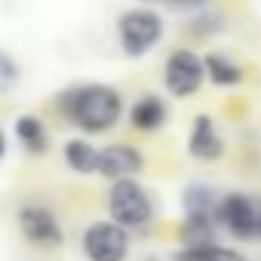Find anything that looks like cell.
Here are the masks:
<instances>
[{
    "label": "cell",
    "instance_id": "9",
    "mask_svg": "<svg viewBox=\"0 0 261 261\" xmlns=\"http://www.w3.org/2000/svg\"><path fill=\"white\" fill-rule=\"evenodd\" d=\"M188 154L200 163H215L224 157V139L218 136L215 120L209 114H200L191 123V136H188Z\"/></svg>",
    "mask_w": 261,
    "mask_h": 261
},
{
    "label": "cell",
    "instance_id": "6",
    "mask_svg": "<svg viewBox=\"0 0 261 261\" xmlns=\"http://www.w3.org/2000/svg\"><path fill=\"white\" fill-rule=\"evenodd\" d=\"M206 80V65L194 49H172L163 65V86L175 98H191Z\"/></svg>",
    "mask_w": 261,
    "mask_h": 261
},
{
    "label": "cell",
    "instance_id": "2",
    "mask_svg": "<svg viewBox=\"0 0 261 261\" xmlns=\"http://www.w3.org/2000/svg\"><path fill=\"white\" fill-rule=\"evenodd\" d=\"M166 34V22L154 7H129L117 19V43L126 59L148 56Z\"/></svg>",
    "mask_w": 261,
    "mask_h": 261
},
{
    "label": "cell",
    "instance_id": "20",
    "mask_svg": "<svg viewBox=\"0 0 261 261\" xmlns=\"http://www.w3.org/2000/svg\"><path fill=\"white\" fill-rule=\"evenodd\" d=\"M142 4H145V7H151V4H157V0H142Z\"/></svg>",
    "mask_w": 261,
    "mask_h": 261
},
{
    "label": "cell",
    "instance_id": "13",
    "mask_svg": "<svg viewBox=\"0 0 261 261\" xmlns=\"http://www.w3.org/2000/svg\"><path fill=\"white\" fill-rule=\"evenodd\" d=\"M218 203H221V194L203 181H194L181 191V212L185 215H215L218 218Z\"/></svg>",
    "mask_w": 261,
    "mask_h": 261
},
{
    "label": "cell",
    "instance_id": "7",
    "mask_svg": "<svg viewBox=\"0 0 261 261\" xmlns=\"http://www.w3.org/2000/svg\"><path fill=\"white\" fill-rule=\"evenodd\" d=\"M16 221H19L22 237H25L31 246H37V249H56V246L65 243V230H62V224H59V215H56L49 206H43V203H28V206H22Z\"/></svg>",
    "mask_w": 261,
    "mask_h": 261
},
{
    "label": "cell",
    "instance_id": "10",
    "mask_svg": "<svg viewBox=\"0 0 261 261\" xmlns=\"http://www.w3.org/2000/svg\"><path fill=\"white\" fill-rule=\"evenodd\" d=\"M169 120V108L160 95H142L136 98V105L129 108V126L139 129V133H157V129H163Z\"/></svg>",
    "mask_w": 261,
    "mask_h": 261
},
{
    "label": "cell",
    "instance_id": "12",
    "mask_svg": "<svg viewBox=\"0 0 261 261\" xmlns=\"http://www.w3.org/2000/svg\"><path fill=\"white\" fill-rule=\"evenodd\" d=\"M13 133H16L19 145H22L28 154H46V151H49V133H46V126H43L40 117H34V114L16 117Z\"/></svg>",
    "mask_w": 261,
    "mask_h": 261
},
{
    "label": "cell",
    "instance_id": "4",
    "mask_svg": "<svg viewBox=\"0 0 261 261\" xmlns=\"http://www.w3.org/2000/svg\"><path fill=\"white\" fill-rule=\"evenodd\" d=\"M258 221H261V203L255 197L243 191L221 194V203H218L221 230H227L240 243H249V240H258Z\"/></svg>",
    "mask_w": 261,
    "mask_h": 261
},
{
    "label": "cell",
    "instance_id": "17",
    "mask_svg": "<svg viewBox=\"0 0 261 261\" xmlns=\"http://www.w3.org/2000/svg\"><path fill=\"white\" fill-rule=\"evenodd\" d=\"M19 80H22V65H19L7 49H0V95L10 92Z\"/></svg>",
    "mask_w": 261,
    "mask_h": 261
},
{
    "label": "cell",
    "instance_id": "14",
    "mask_svg": "<svg viewBox=\"0 0 261 261\" xmlns=\"http://www.w3.org/2000/svg\"><path fill=\"white\" fill-rule=\"evenodd\" d=\"M98 154H101V148H95L86 139H68L65 142V163L77 175H98Z\"/></svg>",
    "mask_w": 261,
    "mask_h": 261
},
{
    "label": "cell",
    "instance_id": "21",
    "mask_svg": "<svg viewBox=\"0 0 261 261\" xmlns=\"http://www.w3.org/2000/svg\"><path fill=\"white\" fill-rule=\"evenodd\" d=\"M258 240H261V221H258Z\"/></svg>",
    "mask_w": 261,
    "mask_h": 261
},
{
    "label": "cell",
    "instance_id": "18",
    "mask_svg": "<svg viewBox=\"0 0 261 261\" xmlns=\"http://www.w3.org/2000/svg\"><path fill=\"white\" fill-rule=\"evenodd\" d=\"M169 7H178V10H206L212 0H163Z\"/></svg>",
    "mask_w": 261,
    "mask_h": 261
},
{
    "label": "cell",
    "instance_id": "1",
    "mask_svg": "<svg viewBox=\"0 0 261 261\" xmlns=\"http://www.w3.org/2000/svg\"><path fill=\"white\" fill-rule=\"evenodd\" d=\"M59 114L86 136H101L123 117V95L108 83H77L59 92Z\"/></svg>",
    "mask_w": 261,
    "mask_h": 261
},
{
    "label": "cell",
    "instance_id": "5",
    "mask_svg": "<svg viewBox=\"0 0 261 261\" xmlns=\"http://www.w3.org/2000/svg\"><path fill=\"white\" fill-rule=\"evenodd\" d=\"M80 246L89 261H126L133 240H129V230L123 224L108 218V221H92L83 230Z\"/></svg>",
    "mask_w": 261,
    "mask_h": 261
},
{
    "label": "cell",
    "instance_id": "15",
    "mask_svg": "<svg viewBox=\"0 0 261 261\" xmlns=\"http://www.w3.org/2000/svg\"><path fill=\"white\" fill-rule=\"evenodd\" d=\"M203 65H206V77H209V83H215V86H240L243 83V68L230 59V56H224V53H209V56H203Z\"/></svg>",
    "mask_w": 261,
    "mask_h": 261
},
{
    "label": "cell",
    "instance_id": "22",
    "mask_svg": "<svg viewBox=\"0 0 261 261\" xmlns=\"http://www.w3.org/2000/svg\"><path fill=\"white\" fill-rule=\"evenodd\" d=\"M145 261H160V258H145Z\"/></svg>",
    "mask_w": 261,
    "mask_h": 261
},
{
    "label": "cell",
    "instance_id": "3",
    "mask_svg": "<svg viewBox=\"0 0 261 261\" xmlns=\"http://www.w3.org/2000/svg\"><path fill=\"white\" fill-rule=\"evenodd\" d=\"M108 212L126 230H145L154 221V200L139 178H120L108 188Z\"/></svg>",
    "mask_w": 261,
    "mask_h": 261
},
{
    "label": "cell",
    "instance_id": "8",
    "mask_svg": "<svg viewBox=\"0 0 261 261\" xmlns=\"http://www.w3.org/2000/svg\"><path fill=\"white\" fill-rule=\"evenodd\" d=\"M145 169V154L133 145H108L98 154V175L108 181H120V178H139V172Z\"/></svg>",
    "mask_w": 261,
    "mask_h": 261
},
{
    "label": "cell",
    "instance_id": "16",
    "mask_svg": "<svg viewBox=\"0 0 261 261\" xmlns=\"http://www.w3.org/2000/svg\"><path fill=\"white\" fill-rule=\"evenodd\" d=\"M172 261H249L240 249H227V246H181Z\"/></svg>",
    "mask_w": 261,
    "mask_h": 261
},
{
    "label": "cell",
    "instance_id": "11",
    "mask_svg": "<svg viewBox=\"0 0 261 261\" xmlns=\"http://www.w3.org/2000/svg\"><path fill=\"white\" fill-rule=\"evenodd\" d=\"M218 218L215 215H185L181 218V246H215L218 243Z\"/></svg>",
    "mask_w": 261,
    "mask_h": 261
},
{
    "label": "cell",
    "instance_id": "19",
    "mask_svg": "<svg viewBox=\"0 0 261 261\" xmlns=\"http://www.w3.org/2000/svg\"><path fill=\"white\" fill-rule=\"evenodd\" d=\"M7 157V136H4V129H0V160Z\"/></svg>",
    "mask_w": 261,
    "mask_h": 261
}]
</instances>
